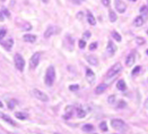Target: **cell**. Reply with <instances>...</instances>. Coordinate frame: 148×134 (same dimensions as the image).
I'll list each match as a JSON object with an SVG mask.
<instances>
[{"mask_svg": "<svg viewBox=\"0 0 148 134\" xmlns=\"http://www.w3.org/2000/svg\"><path fill=\"white\" fill-rule=\"evenodd\" d=\"M54 80H56V69L53 66H50L49 68L47 69V73H45V77H44V81H45V84L48 86H51L54 83Z\"/></svg>", "mask_w": 148, "mask_h": 134, "instance_id": "1", "label": "cell"}, {"mask_svg": "<svg viewBox=\"0 0 148 134\" xmlns=\"http://www.w3.org/2000/svg\"><path fill=\"white\" fill-rule=\"evenodd\" d=\"M111 125L114 130H116L118 132H121L123 133L128 130V126L125 125V123L122 121V119H118V118H114L111 121Z\"/></svg>", "mask_w": 148, "mask_h": 134, "instance_id": "2", "label": "cell"}, {"mask_svg": "<svg viewBox=\"0 0 148 134\" xmlns=\"http://www.w3.org/2000/svg\"><path fill=\"white\" fill-rule=\"evenodd\" d=\"M121 69H122V66H121L120 62L114 64L111 68L108 71V73H106V78H112V77H114L116 74H119L121 72Z\"/></svg>", "mask_w": 148, "mask_h": 134, "instance_id": "3", "label": "cell"}, {"mask_svg": "<svg viewBox=\"0 0 148 134\" xmlns=\"http://www.w3.org/2000/svg\"><path fill=\"white\" fill-rule=\"evenodd\" d=\"M14 60H15V66H16V68H17L19 72H22L25 67V60H24V58H23V56H21L19 53H16Z\"/></svg>", "mask_w": 148, "mask_h": 134, "instance_id": "4", "label": "cell"}, {"mask_svg": "<svg viewBox=\"0 0 148 134\" xmlns=\"http://www.w3.org/2000/svg\"><path fill=\"white\" fill-rule=\"evenodd\" d=\"M41 60V53L40 52H35L32 57H31V60H29V68L31 69H35L38 65V62Z\"/></svg>", "mask_w": 148, "mask_h": 134, "instance_id": "5", "label": "cell"}, {"mask_svg": "<svg viewBox=\"0 0 148 134\" xmlns=\"http://www.w3.org/2000/svg\"><path fill=\"white\" fill-rule=\"evenodd\" d=\"M33 94H34V97L36 98V99L41 100V101L47 102V101L49 100V97H48L44 92H42V91H40V90H37V89H34V90H33Z\"/></svg>", "mask_w": 148, "mask_h": 134, "instance_id": "6", "label": "cell"}, {"mask_svg": "<svg viewBox=\"0 0 148 134\" xmlns=\"http://www.w3.org/2000/svg\"><path fill=\"white\" fill-rule=\"evenodd\" d=\"M135 60H136V52H135V51H131V52L128 55L127 59H125V65H127L128 67H131V66L135 64Z\"/></svg>", "mask_w": 148, "mask_h": 134, "instance_id": "7", "label": "cell"}, {"mask_svg": "<svg viewBox=\"0 0 148 134\" xmlns=\"http://www.w3.org/2000/svg\"><path fill=\"white\" fill-rule=\"evenodd\" d=\"M147 16H148V15H139V16H137L136 18H135V21H134V24H135V26H137V27L141 26V25L146 22Z\"/></svg>", "mask_w": 148, "mask_h": 134, "instance_id": "8", "label": "cell"}, {"mask_svg": "<svg viewBox=\"0 0 148 134\" xmlns=\"http://www.w3.org/2000/svg\"><path fill=\"white\" fill-rule=\"evenodd\" d=\"M58 31H59V28H58L57 26H53V25H51V26H49V27L47 28V31H45V33H44V37H50L51 35L56 34Z\"/></svg>", "mask_w": 148, "mask_h": 134, "instance_id": "9", "label": "cell"}, {"mask_svg": "<svg viewBox=\"0 0 148 134\" xmlns=\"http://www.w3.org/2000/svg\"><path fill=\"white\" fill-rule=\"evenodd\" d=\"M86 78L89 84H93L95 82V74L90 68H86Z\"/></svg>", "mask_w": 148, "mask_h": 134, "instance_id": "10", "label": "cell"}, {"mask_svg": "<svg viewBox=\"0 0 148 134\" xmlns=\"http://www.w3.org/2000/svg\"><path fill=\"white\" fill-rule=\"evenodd\" d=\"M115 51H116L115 44H114L112 41H109V42H108V47H106V52H108V55H109V56H113V55L115 53Z\"/></svg>", "mask_w": 148, "mask_h": 134, "instance_id": "11", "label": "cell"}, {"mask_svg": "<svg viewBox=\"0 0 148 134\" xmlns=\"http://www.w3.org/2000/svg\"><path fill=\"white\" fill-rule=\"evenodd\" d=\"M115 8H116V10L119 12H125L127 6L124 5L123 1H121V0H115Z\"/></svg>", "mask_w": 148, "mask_h": 134, "instance_id": "12", "label": "cell"}, {"mask_svg": "<svg viewBox=\"0 0 148 134\" xmlns=\"http://www.w3.org/2000/svg\"><path fill=\"white\" fill-rule=\"evenodd\" d=\"M1 44H2V47L6 49L7 51H10V50H12V44H14V40H12V39H8V40L1 42Z\"/></svg>", "mask_w": 148, "mask_h": 134, "instance_id": "13", "label": "cell"}, {"mask_svg": "<svg viewBox=\"0 0 148 134\" xmlns=\"http://www.w3.org/2000/svg\"><path fill=\"white\" fill-rule=\"evenodd\" d=\"M0 118H1V119H3L5 122H7L9 125H12V126H16V125H17V124L14 122L10 117H8L7 115H5V114H2V112H0Z\"/></svg>", "mask_w": 148, "mask_h": 134, "instance_id": "14", "label": "cell"}, {"mask_svg": "<svg viewBox=\"0 0 148 134\" xmlns=\"http://www.w3.org/2000/svg\"><path fill=\"white\" fill-rule=\"evenodd\" d=\"M23 40H24L25 42H31V43H33V42L36 41V37L33 35V34H25L24 37H23Z\"/></svg>", "mask_w": 148, "mask_h": 134, "instance_id": "15", "label": "cell"}, {"mask_svg": "<svg viewBox=\"0 0 148 134\" xmlns=\"http://www.w3.org/2000/svg\"><path fill=\"white\" fill-rule=\"evenodd\" d=\"M86 59H87V61L90 64V65H97L99 64V61H97V58L95 57V56H93V55H89V56H87L86 57Z\"/></svg>", "mask_w": 148, "mask_h": 134, "instance_id": "16", "label": "cell"}, {"mask_svg": "<svg viewBox=\"0 0 148 134\" xmlns=\"http://www.w3.org/2000/svg\"><path fill=\"white\" fill-rule=\"evenodd\" d=\"M106 87H108V85H106V84H104V83L99 84V85L95 89V93H96V94H101V93H103V92L106 90Z\"/></svg>", "mask_w": 148, "mask_h": 134, "instance_id": "17", "label": "cell"}, {"mask_svg": "<svg viewBox=\"0 0 148 134\" xmlns=\"http://www.w3.org/2000/svg\"><path fill=\"white\" fill-rule=\"evenodd\" d=\"M87 21L90 25H95L96 24V21H95V17L93 16V14L90 12H87Z\"/></svg>", "mask_w": 148, "mask_h": 134, "instance_id": "18", "label": "cell"}, {"mask_svg": "<svg viewBox=\"0 0 148 134\" xmlns=\"http://www.w3.org/2000/svg\"><path fill=\"white\" fill-rule=\"evenodd\" d=\"M116 87H118V90H120V91H125V89H127L125 82H124L123 80L118 81V83H116Z\"/></svg>", "mask_w": 148, "mask_h": 134, "instance_id": "19", "label": "cell"}, {"mask_svg": "<svg viewBox=\"0 0 148 134\" xmlns=\"http://www.w3.org/2000/svg\"><path fill=\"white\" fill-rule=\"evenodd\" d=\"M76 112H77V116H78L79 118H84L85 115H86V112L84 111V109H83L82 107H77V108H76Z\"/></svg>", "mask_w": 148, "mask_h": 134, "instance_id": "20", "label": "cell"}, {"mask_svg": "<svg viewBox=\"0 0 148 134\" xmlns=\"http://www.w3.org/2000/svg\"><path fill=\"white\" fill-rule=\"evenodd\" d=\"M15 116H16L18 119H22V121H24V119L27 118V115H26V114H24V112H19V111H18V112H16V114H15Z\"/></svg>", "mask_w": 148, "mask_h": 134, "instance_id": "21", "label": "cell"}, {"mask_svg": "<svg viewBox=\"0 0 148 134\" xmlns=\"http://www.w3.org/2000/svg\"><path fill=\"white\" fill-rule=\"evenodd\" d=\"M94 130V126L93 125H89V124H86L83 126V131L84 132H92Z\"/></svg>", "mask_w": 148, "mask_h": 134, "instance_id": "22", "label": "cell"}, {"mask_svg": "<svg viewBox=\"0 0 148 134\" xmlns=\"http://www.w3.org/2000/svg\"><path fill=\"white\" fill-rule=\"evenodd\" d=\"M16 105H17V101L16 100H9L8 103H7V106H8L9 109H14L16 107Z\"/></svg>", "mask_w": 148, "mask_h": 134, "instance_id": "23", "label": "cell"}, {"mask_svg": "<svg viewBox=\"0 0 148 134\" xmlns=\"http://www.w3.org/2000/svg\"><path fill=\"white\" fill-rule=\"evenodd\" d=\"M109 17H110V21L111 22H115L116 21V14L113 12V10H110V12H109Z\"/></svg>", "mask_w": 148, "mask_h": 134, "instance_id": "24", "label": "cell"}, {"mask_svg": "<svg viewBox=\"0 0 148 134\" xmlns=\"http://www.w3.org/2000/svg\"><path fill=\"white\" fill-rule=\"evenodd\" d=\"M112 37H113L114 40H116L118 42H120V41H121V35H120L118 32H115V31H113V32H112Z\"/></svg>", "mask_w": 148, "mask_h": 134, "instance_id": "25", "label": "cell"}, {"mask_svg": "<svg viewBox=\"0 0 148 134\" xmlns=\"http://www.w3.org/2000/svg\"><path fill=\"white\" fill-rule=\"evenodd\" d=\"M99 128H101V131H103V132H108V125H106V123L105 122H102L99 124Z\"/></svg>", "mask_w": 148, "mask_h": 134, "instance_id": "26", "label": "cell"}, {"mask_svg": "<svg viewBox=\"0 0 148 134\" xmlns=\"http://www.w3.org/2000/svg\"><path fill=\"white\" fill-rule=\"evenodd\" d=\"M140 14L141 15H148V6H143L140 8Z\"/></svg>", "mask_w": 148, "mask_h": 134, "instance_id": "27", "label": "cell"}, {"mask_svg": "<svg viewBox=\"0 0 148 134\" xmlns=\"http://www.w3.org/2000/svg\"><path fill=\"white\" fill-rule=\"evenodd\" d=\"M140 72H141V67H140V66H137V67H135V69L132 71V75L135 76V75L139 74Z\"/></svg>", "mask_w": 148, "mask_h": 134, "instance_id": "28", "label": "cell"}, {"mask_svg": "<svg viewBox=\"0 0 148 134\" xmlns=\"http://www.w3.org/2000/svg\"><path fill=\"white\" fill-rule=\"evenodd\" d=\"M6 33H7V31H6L5 28H1V30H0V41H2V39L6 35Z\"/></svg>", "mask_w": 148, "mask_h": 134, "instance_id": "29", "label": "cell"}, {"mask_svg": "<svg viewBox=\"0 0 148 134\" xmlns=\"http://www.w3.org/2000/svg\"><path fill=\"white\" fill-rule=\"evenodd\" d=\"M125 106H127V103H125L124 101H122V100L118 102V108H124Z\"/></svg>", "mask_w": 148, "mask_h": 134, "instance_id": "30", "label": "cell"}, {"mask_svg": "<svg viewBox=\"0 0 148 134\" xmlns=\"http://www.w3.org/2000/svg\"><path fill=\"white\" fill-rule=\"evenodd\" d=\"M78 44H79V48L83 49V48H85V46H86V42H85V40H80Z\"/></svg>", "mask_w": 148, "mask_h": 134, "instance_id": "31", "label": "cell"}, {"mask_svg": "<svg viewBox=\"0 0 148 134\" xmlns=\"http://www.w3.org/2000/svg\"><path fill=\"white\" fill-rule=\"evenodd\" d=\"M2 14H3L7 18H9V17H10V12H8V9H5V8H3V9H2Z\"/></svg>", "mask_w": 148, "mask_h": 134, "instance_id": "32", "label": "cell"}, {"mask_svg": "<svg viewBox=\"0 0 148 134\" xmlns=\"http://www.w3.org/2000/svg\"><path fill=\"white\" fill-rule=\"evenodd\" d=\"M97 46H99L97 42H93V43L89 46V50H94V49H96L97 48Z\"/></svg>", "mask_w": 148, "mask_h": 134, "instance_id": "33", "label": "cell"}, {"mask_svg": "<svg viewBox=\"0 0 148 134\" xmlns=\"http://www.w3.org/2000/svg\"><path fill=\"white\" fill-rule=\"evenodd\" d=\"M69 89H70V91H78V89H79V86L74 84V85H70L69 86Z\"/></svg>", "mask_w": 148, "mask_h": 134, "instance_id": "34", "label": "cell"}, {"mask_svg": "<svg viewBox=\"0 0 148 134\" xmlns=\"http://www.w3.org/2000/svg\"><path fill=\"white\" fill-rule=\"evenodd\" d=\"M136 40L138 41V44H144V43H145V40L141 39V37H137Z\"/></svg>", "mask_w": 148, "mask_h": 134, "instance_id": "35", "label": "cell"}, {"mask_svg": "<svg viewBox=\"0 0 148 134\" xmlns=\"http://www.w3.org/2000/svg\"><path fill=\"white\" fill-rule=\"evenodd\" d=\"M102 3L108 7V6H110V0H102Z\"/></svg>", "mask_w": 148, "mask_h": 134, "instance_id": "36", "label": "cell"}, {"mask_svg": "<svg viewBox=\"0 0 148 134\" xmlns=\"http://www.w3.org/2000/svg\"><path fill=\"white\" fill-rule=\"evenodd\" d=\"M114 101H115V97H114V96H110V97H109V102H110V103H113Z\"/></svg>", "mask_w": 148, "mask_h": 134, "instance_id": "37", "label": "cell"}, {"mask_svg": "<svg viewBox=\"0 0 148 134\" xmlns=\"http://www.w3.org/2000/svg\"><path fill=\"white\" fill-rule=\"evenodd\" d=\"M84 37H85V39H88V37H90V32L86 31V32L84 33Z\"/></svg>", "mask_w": 148, "mask_h": 134, "instance_id": "38", "label": "cell"}, {"mask_svg": "<svg viewBox=\"0 0 148 134\" xmlns=\"http://www.w3.org/2000/svg\"><path fill=\"white\" fill-rule=\"evenodd\" d=\"M5 19V15L2 14V12H0V22H2Z\"/></svg>", "mask_w": 148, "mask_h": 134, "instance_id": "39", "label": "cell"}, {"mask_svg": "<svg viewBox=\"0 0 148 134\" xmlns=\"http://www.w3.org/2000/svg\"><path fill=\"white\" fill-rule=\"evenodd\" d=\"M75 3H77V5H79V3H82V2H84L85 0H73Z\"/></svg>", "mask_w": 148, "mask_h": 134, "instance_id": "40", "label": "cell"}, {"mask_svg": "<svg viewBox=\"0 0 148 134\" xmlns=\"http://www.w3.org/2000/svg\"><path fill=\"white\" fill-rule=\"evenodd\" d=\"M41 1H43L44 3H48V2H49V0H41Z\"/></svg>", "mask_w": 148, "mask_h": 134, "instance_id": "41", "label": "cell"}, {"mask_svg": "<svg viewBox=\"0 0 148 134\" xmlns=\"http://www.w3.org/2000/svg\"><path fill=\"white\" fill-rule=\"evenodd\" d=\"M1 107H3V105H2V102L0 101V108H1Z\"/></svg>", "mask_w": 148, "mask_h": 134, "instance_id": "42", "label": "cell"}, {"mask_svg": "<svg viewBox=\"0 0 148 134\" xmlns=\"http://www.w3.org/2000/svg\"><path fill=\"white\" fill-rule=\"evenodd\" d=\"M146 106H147V108H148V100L146 101Z\"/></svg>", "mask_w": 148, "mask_h": 134, "instance_id": "43", "label": "cell"}, {"mask_svg": "<svg viewBox=\"0 0 148 134\" xmlns=\"http://www.w3.org/2000/svg\"><path fill=\"white\" fill-rule=\"evenodd\" d=\"M130 1H136V0H130Z\"/></svg>", "mask_w": 148, "mask_h": 134, "instance_id": "44", "label": "cell"}, {"mask_svg": "<svg viewBox=\"0 0 148 134\" xmlns=\"http://www.w3.org/2000/svg\"><path fill=\"white\" fill-rule=\"evenodd\" d=\"M147 55H148V49H147Z\"/></svg>", "mask_w": 148, "mask_h": 134, "instance_id": "45", "label": "cell"}, {"mask_svg": "<svg viewBox=\"0 0 148 134\" xmlns=\"http://www.w3.org/2000/svg\"><path fill=\"white\" fill-rule=\"evenodd\" d=\"M147 34H148V30H147Z\"/></svg>", "mask_w": 148, "mask_h": 134, "instance_id": "46", "label": "cell"}, {"mask_svg": "<svg viewBox=\"0 0 148 134\" xmlns=\"http://www.w3.org/2000/svg\"><path fill=\"white\" fill-rule=\"evenodd\" d=\"M1 1H5V0H1Z\"/></svg>", "mask_w": 148, "mask_h": 134, "instance_id": "47", "label": "cell"}, {"mask_svg": "<svg viewBox=\"0 0 148 134\" xmlns=\"http://www.w3.org/2000/svg\"><path fill=\"white\" fill-rule=\"evenodd\" d=\"M147 1H148V0H147Z\"/></svg>", "mask_w": 148, "mask_h": 134, "instance_id": "48", "label": "cell"}]
</instances>
